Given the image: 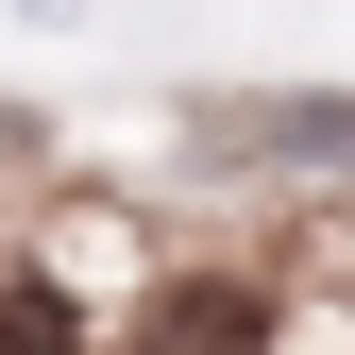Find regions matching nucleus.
<instances>
[{
    "instance_id": "obj_1",
    "label": "nucleus",
    "mask_w": 355,
    "mask_h": 355,
    "mask_svg": "<svg viewBox=\"0 0 355 355\" xmlns=\"http://www.w3.org/2000/svg\"><path fill=\"white\" fill-rule=\"evenodd\" d=\"M0 355H85V304L51 271H17V288H0Z\"/></svg>"
}]
</instances>
